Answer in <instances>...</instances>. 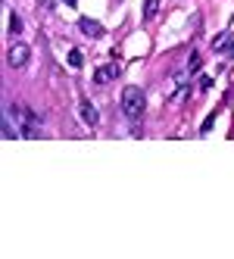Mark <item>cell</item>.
<instances>
[{
	"instance_id": "1",
	"label": "cell",
	"mask_w": 234,
	"mask_h": 259,
	"mask_svg": "<svg viewBox=\"0 0 234 259\" xmlns=\"http://www.w3.org/2000/svg\"><path fill=\"white\" fill-rule=\"evenodd\" d=\"M144 88H137V84H128V88H122V113L128 116L131 122H137L141 116H144Z\"/></svg>"
},
{
	"instance_id": "2",
	"label": "cell",
	"mask_w": 234,
	"mask_h": 259,
	"mask_svg": "<svg viewBox=\"0 0 234 259\" xmlns=\"http://www.w3.org/2000/svg\"><path fill=\"white\" fill-rule=\"evenodd\" d=\"M28 60H31V47H28V44H13L10 53H7V63H10L13 69L28 66Z\"/></svg>"
},
{
	"instance_id": "3",
	"label": "cell",
	"mask_w": 234,
	"mask_h": 259,
	"mask_svg": "<svg viewBox=\"0 0 234 259\" xmlns=\"http://www.w3.org/2000/svg\"><path fill=\"white\" fill-rule=\"evenodd\" d=\"M113 78H119V63H110V66H100L94 72V81L97 84H110Z\"/></svg>"
},
{
	"instance_id": "4",
	"label": "cell",
	"mask_w": 234,
	"mask_h": 259,
	"mask_svg": "<svg viewBox=\"0 0 234 259\" xmlns=\"http://www.w3.org/2000/svg\"><path fill=\"white\" fill-rule=\"evenodd\" d=\"M78 28H81V34L84 38H103V25L100 22H94V19H78Z\"/></svg>"
},
{
	"instance_id": "5",
	"label": "cell",
	"mask_w": 234,
	"mask_h": 259,
	"mask_svg": "<svg viewBox=\"0 0 234 259\" xmlns=\"http://www.w3.org/2000/svg\"><path fill=\"white\" fill-rule=\"evenodd\" d=\"M234 47V38H231V31H222L219 38H212V50L215 53H228Z\"/></svg>"
},
{
	"instance_id": "6",
	"label": "cell",
	"mask_w": 234,
	"mask_h": 259,
	"mask_svg": "<svg viewBox=\"0 0 234 259\" xmlns=\"http://www.w3.org/2000/svg\"><path fill=\"white\" fill-rule=\"evenodd\" d=\"M81 119H84L87 125H91V128H94V125L100 122V113H97V109H94L91 103H87V100H81Z\"/></svg>"
},
{
	"instance_id": "7",
	"label": "cell",
	"mask_w": 234,
	"mask_h": 259,
	"mask_svg": "<svg viewBox=\"0 0 234 259\" xmlns=\"http://www.w3.org/2000/svg\"><path fill=\"white\" fill-rule=\"evenodd\" d=\"M69 66H72V69H81V66H84L81 50H69Z\"/></svg>"
},
{
	"instance_id": "8",
	"label": "cell",
	"mask_w": 234,
	"mask_h": 259,
	"mask_svg": "<svg viewBox=\"0 0 234 259\" xmlns=\"http://www.w3.org/2000/svg\"><path fill=\"white\" fill-rule=\"evenodd\" d=\"M156 10H159V0H147V4H144V19H153Z\"/></svg>"
},
{
	"instance_id": "9",
	"label": "cell",
	"mask_w": 234,
	"mask_h": 259,
	"mask_svg": "<svg viewBox=\"0 0 234 259\" xmlns=\"http://www.w3.org/2000/svg\"><path fill=\"white\" fill-rule=\"evenodd\" d=\"M22 31V19H19V13H13L10 16V34H19Z\"/></svg>"
},
{
	"instance_id": "10",
	"label": "cell",
	"mask_w": 234,
	"mask_h": 259,
	"mask_svg": "<svg viewBox=\"0 0 234 259\" xmlns=\"http://www.w3.org/2000/svg\"><path fill=\"white\" fill-rule=\"evenodd\" d=\"M203 60H200V53H191V60H188V72H200Z\"/></svg>"
},
{
	"instance_id": "11",
	"label": "cell",
	"mask_w": 234,
	"mask_h": 259,
	"mask_svg": "<svg viewBox=\"0 0 234 259\" xmlns=\"http://www.w3.org/2000/svg\"><path fill=\"white\" fill-rule=\"evenodd\" d=\"M215 116H219V109H215V113H209V119L203 122V128H200V132H209V128H212V122H215Z\"/></svg>"
},
{
	"instance_id": "12",
	"label": "cell",
	"mask_w": 234,
	"mask_h": 259,
	"mask_svg": "<svg viewBox=\"0 0 234 259\" xmlns=\"http://www.w3.org/2000/svg\"><path fill=\"white\" fill-rule=\"evenodd\" d=\"M200 88H203V91H209V88H212V78H209V75H203V78H200Z\"/></svg>"
},
{
	"instance_id": "13",
	"label": "cell",
	"mask_w": 234,
	"mask_h": 259,
	"mask_svg": "<svg viewBox=\"0 0 234 259\" xmlns=\"http://www.w3.org/2000/svg\"><path fill=\"white\" fill-rule=\"evenodd\" d=\"M57 7V0H41V10H53Z\"/></svg>"
}]
</instances>
